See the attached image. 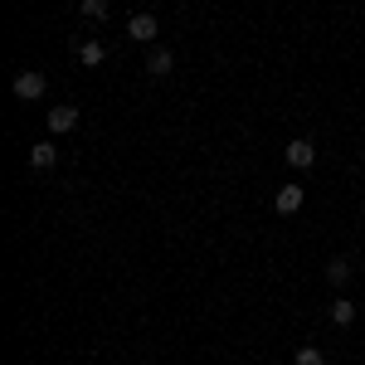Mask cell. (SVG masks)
<instances>
[{"mask_svg":"<svg viewBox=\"0 0 365 365\" xmlns=\"http://www.w3.org/2000/svg\"><path fill=\"white\" fill-rule=\"evenodd\" d=\"M44 73H39V68H25V73H20V78H15V98H20V103H34V98H44Z\"/></svg>","mask_w":365,"mask_h":365,"instance_id":"obj_1","label":"cell"},{"mask_svg":"<svg viewBox=\"0 0 365 365\" xmlns=\"http://www.w3.org/2000/svg\"><path fill=\"white\" fill-rule=\"evenodd\" d=\"M156 34H161L156 15H132V20H127V39H137V44H151Z\"/></svg>","mask_w":365,"mask_h":365,"instance_id":"obj_2","label":"cell"},{"mask_svg":"<svg viewBox=\"0 0 365 365\" xmlns=\"http://www.w3.org/2000/svg\"><path fill=\"white\" fill-rule=\"evenodd\" d=\"M312 161H317V146H312L307 137H297V141H287V166H297V170H307Z\"/></svg>","mask_w":365,"mask_h":365,"instance_id":"obj_3","label":"cell"},{"mask_svg":"<svg viewBox=\"0 0 365 365\" xmlns=\"http://www.w3.org/2000/svg\"><path fill=\"white\" fill-rule=\"evenodd\" d=\"M54 161H58L54 141H34V146H29V166L34 170H54Z\"/></svg>","mask_w":365,"mask_h":365,"instance_id":"obj_4","label":"cell"},{"mask_svg":"<svg viewBox=\"0 0 365 365\" xmlns=\"http://www.w3.org/2000/svg\"><path fill=\"white\" fill-rule=\"evenodd\" d=\"M273 210H278V215H297V210H302V185H282L278 200H273Z\"/></svg>","mask_w":365,"mask_h":365,"instance_id":"obj_5","label":"cell"},{"mask_svg":"<svg viewBox=\"0 0 365 365\" xmlns=\"http://www.w3.org/2000/svg\"><path fill=\"white\" fill-rule=\"evenodd\" d=\"M170 68H175V54H170V49H151V54H146V73H151V78H166Z\"/></svg>","mask_w":365,"mask_h":365,"instance_id":"obj_6","label":"cell"},{"mask_svg":"<svg viewBox=\"0 0 365 365\" xmlns=\"http://www.w3.org/2000/svg\"><path fill=\"white\" fill-rule=\"evenodd\" d=\"M73 127H78V108H68V103H63V108L49 113V132H73Z\"/></svg>","mask_w":365,"mask_h":365,"instance_id":"obj_7","label":"cell"},{"mask_svg":"<svg viewBox=\"0 0 365 365\" xmlns=\"http://www.w3.org/2000/svg\"><path fill=\"white\" fill-rule=\"evenodd\" d=\"M103 58H108V49H103L98 39H83V44H78V63H88V68H98Z\"/></svg>","mask_w":365,"mask_h":365,"instance_id":"obj_8","label":"cell"},{"mask_svg":"<svg viewBox=\"0 0 365 365\" xmlns=\"http://www.w3.org/2000/svg\"><path fill=\"white\" fill-rule=\"evenodd\" d=\"M331 322H336V327H351V322H356V302H346V297L331 302Z\"/></svg>","mask_w":365,"mask_h":365,"instance_id":"obj_9","label":"cell"},{"mask_svg":"<svg viewBox=\"0 0 365 365\" xmlns=\"http://www.w3.org/2000/svg\"><path fill=\"white\" fill-rule=\"evenodd\" d=\"M327 278H331V282L341 287V282L351 278V263H346V258H331V263H327Z\"/></svg>","mask_w":365,"mask_h":365,"instance_id":"obj_10","label":"cell"},{"mask_svg":"<svg viewBox=\"0 0 365 365\" xmlns=\"http://www.w3.org/2000/svg\"><path fill=\"white\" fill-rule=\"evenodd\" d=\"M292 365H327V356H322L317 346H302V351L292 356Z\"/></svg>","mask_w":365,"mask_h":365,"instance_id":"obj_11","label":"cell"},{"mask_svg":"<svg viewBox=\"0 0 365 365\" xmlns=\"http://www.w3.org/2000/svg\"><path fill=\"white\" fill-rule=\"evenodd\" d=\"M83 15L88 20H108V0H83Z\"/></svg>","mask_w":365,"mask_h":365,"instance_id":"obj_12","label":"cell"}]
</instances>
